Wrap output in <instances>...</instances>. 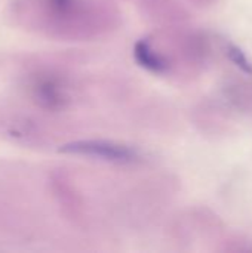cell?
<instances>
[{"label": "cell", "mask_w": 252, "mask_h": 253, "mask_svg": "<svg viewBox=\"0 0 252 253\" xmlns=\"http://www.w3.org/2000/svg\"><path fill=\"white\" fill-rule=\"evenodd\" d=\"M59 153L97 157V159H102L108 162H120V163L134 162L138 157L137 151L126 145H120V144H114L108 141H94V139L92 141H74V142L64 144L59 148Z\"/></svg>", "instance_id": "cell-1"}, {"label": "cell", "mask_w": 252, "mask_h": 253, "mask_svg": "<svg viewBox=\"0 0 252 253\" xmlns=\"http://www.w3.org/2000/svg\"><path fill=\"white\" fill-rule=\"evenodd\" d=\"M31 96L34 102H37L42 108L56 110L61 108L65 102V95L61 84L48 76H39L33 80L31 86Z\"/></svg>", "instance_id": "cell-2"}, {"label": "cell", "mask_w": 252, "mask_h": 253, "mask_svg": "<svg viewBox=\"0 0 252 253\" xmlns=\"http://www.w3.org/2000/svg\"><path fill=\"white\" fill-rule=\"evenodd\" d=\"M134 55H135V59L150 71L160 73L166 68V62L150 47L149 42H146V40H140L135 44Z\"/></svg>", "instance_id": "cell-3"}, {"label": "cell", "mask_w": 252, "mask_h": 253, "mask_svg": "<svg viewBox=\"0 0 252 253\" xmlns=\"http://www.w3.org/2000/svg\"><path fill=\"white\" fill-rule=\"evenodd\" d=\"M229 56H230V59H232L238 67H241L244 71H247V73H252V65L250 64L248 58L244 55V52H242L239 47L232 46V47L229 49Z\"/></svg>", "instance_id": "cell-4"}]
</instances>
